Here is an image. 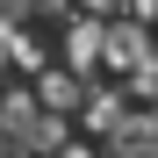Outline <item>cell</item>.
<instances>
[{"mask_svg":"<svg viewBox=\"0 0 158 158\" xmlns=\"http://www.w3.org/2000/svg\"><path fill=\"white\" fill-rule=\"evenodd\" d=\"M36 122H43L36 94H22V86H7V94H0V129H7L15 144H29V137H36Z\"/></svg>","mask_w":158,"mask_h":158,"instance_id":"obj_4","label":"cell"},{"mask_svg":"<svg viewBox=\"0 0 158 158\" xmlns=\"http://www.w3.org/2000/svg\"><path fill=\"white\" fill-rule=\"evenodd\" d=\"M79 122H86V137H108V129L129 115V86H108V94H79Z\"/></svg>","mask_w":158,"mask_h":158,"instance_id":"obj_2","label":"cell"},{"mask_svg":"<svg viewBox=\"0 0 158 158\" xmlns=\"http://www.w3.org/2000/svg\"><path fill=\"white\" fill-rule=\"evenodd\" d=\"M65 65H72L79 79L101 72V15H79L72 29H65Z\"/></svg>","mask_w":158,"mask_h":158,"instance_id":"obj_3","label":"cell"},{"mask_svg":"<svg viewBox=\"0 0 158 158\" xmlns=\"http://www.w3.org/2000/svg\"><path fill=\"white\" fill-rule=\"evenodd\" d=\"M137 129H144V137H151V151H158V94L144 101V115H137Z\"/></svg>","mask_w":158,"mask_h":158,"instance_id":"obj_5","label":"cell"},{"mask_svg":"<svg viewBox=\"0 0 158 158\" xmlns=\"http://www.w3.org/2000/svg\"><path fill=\"white\" fill-rule=\"evenodd\" d=\"M29 94H36V108H50V115H72V108H79V94H86V79H79L72 65H65V72L36 65V72H29Z\"/></svg>","mask_w":158,"mask_h":158,"instance_id":"obj_1","label":"cell"}]
</instances>
